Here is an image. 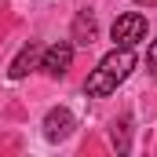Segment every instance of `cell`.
I'll list each match as a JSON object with an SVG mask.
<instances>
[{"mask_svg": "<svg viewBox=\"0 0 157 157\" xmlns=\"http://www.w3.org/2000/svg\"><path fill=\"white\" fill-rule=\"evenodd\" d=\"M150 33V26H146V15H139V11H124L117 15V22L110 26V37H113V48H135V44H143Z\"/></svg>", "mask_w": 157, "mask_h": 157, "instance_id": "obj_2", "label": "cell"}, {"mask_svg": "<svg viewBox=\"0 0 157 157\" xmlns=\"http://www.w3.org/2000/svg\"><path fill=\"white\" fill-rule=\"evenodd\" d=\"M73 113L66 110V106H55V110H48V117H44V139L48 143H59V139H66L70 132H73Z\"/></svg>", "mask_w": 157, "mask_h": 157, "instance_id": "obj_4", "label": "cell"}, {"mask_svg": "<svg viewBox=\"0 0 157 157\" xmlns=\"http://www.w3.org/2000/svg\"><path fill=\"white\" fill-rule=\"evenodd\" d=\"M37 62H40V48L29 40V44H26V48H22L15 59H11V66H7V77H11V80H22L29 70H33V66H37Z\"/></svg>", "mask_w": 157, "mask_h": 157, "instance_id": "obj_5", "label": "cell"}, {"mask_svg": "<svg viewBox=\"0 0 157 157\" xmlns=\"http://www.w3.org/2000/svg\"><path fill=\"white\" fill-rule=\"evenodd\" d=\"M99 33V26H95V11H77V18H73V44H91Z\"/></svg>", "mask_w": 157, "mask_h": 157, "instance_id": "obj_6", "label": "cell"}, {"mask_svg": "<svg viewBox=\"0 0 157 157\" xmlns=\"http://www.w3.org/2000/svg\"><path fill=\"white\" fill-rule=\"evenodd\" d=\"M146 70L157 77V40H150V48H146Z\"/></svg>", "mask_w": 157, "mask_h": 157, "instance_id": "obj_7", "label": "cell"}, {"mask_svg": "<svg viewBox=\"0 0 157 157\" xmlns=\"http://www.w3.org/2000/svg\"><path fill=\"white\" fill-rule=\"evenodd\" d=\"M135 70V51L132 48H113L110 55L99 59V66L88 73V84H84V95L91 99H102V95H113L124 80L132 77Z\"/></svg>", "mask_w": 157, "mask_h": 157, "instance_id": "obj_1", "label": "cell"}, {"mask_svg": "<svg viewBox=\"0 0 157 157\" xmlns=\"http://www.w3.org/2000/svg\"><path fill=\"white\" fill-rule=\"evenodd\" d=\"M70 66H73V44L70 40H59V44H51V48L40 51V70L48 77H62Z\"/></svg>", "mask_w": 157, "mask_h": 157, "instance_id": "obj_3", "label": "cell"}]
</instances>
